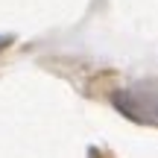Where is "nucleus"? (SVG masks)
<instances>
[{
    "label": "nucleus",
    "mask_w": 158,
    "mask_h": 158,
    "mask_svg": "<svg viewBox=\"0 0 158 158\" xmlns=\"http://www.w3.org/2000/svg\"><path fill=\"white\" fill-rule=\"evenodd\" d=\"M123 114L141 120V123H158V82H141L117 97Z\"/></svg>",
    "instance_id": "1"
}]
</instances>
